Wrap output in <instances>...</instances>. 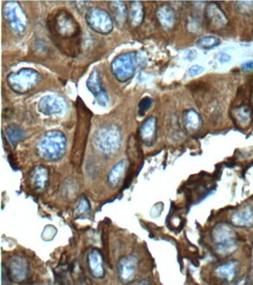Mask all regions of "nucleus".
<instances>
[{
    "label": "nucleus",
    "instance_id": "nucleus-2",
    "mask_svg": "<svg viewBox=\"0 0 253 285\" xmlns=\"http://www.w3.org/2000/svg\"><path fill=\"white\" fill-rule=\"evenodd\" d=\"M66 137L61 131L50 130L38 141L36 152L43 160L54 162L63 158L66 151Z\"/></svg>",
    "mask_w": 253,
    "mask_h": 285
},
{
    "label": "nucleus",
    "instance_id": "nucleus-3",
    "mask_svg": "<svg viewBox=\"0 0 253 285\" xmlns=\"http://www.w3.org/2000/svg\"><path fill=\"white\" fill-rule=\"evenodd\" d=\"M121 143V132L115 125L103 127L95 135V146L100 152L106 155L116 153Z\"/></svg>",
    "mask_w": 253,
    "mask_h": 285
},
{
    "label": "nucleus",
    "instance_id": "nucleus-17",
    "mask_svg": "<svg viewBox=\"0 0 253 285\" xmlns=\"http://www.w3.org/2000/svg\"><path fill=\"white\" fill-rule=\"evenodd\" d=\"M109 9L113 20L118 26H124L128 22L129 9L124 2H109Z\"/></svg>",
    "mask_w": 253,
    "mask_h": 285
},
{
    "label": "nucleus",
    "instance_id": "nucleus-6",
    "mask_svg": "<svg viewBox=\"0 0 253 285\" xmlns=\"http://www.w3.org/2000/svg\"><path fill=\"white\" fill-rule=\"evenodd\" d=\"M3 15L13 32L18 36L25 34L28 21L26 14L22 10L20 3L14 1L5 3L3 8Z\"/></svg>",
    "mask_w": 253,
    "mask_h": 285
},
{
    "label": "nucleus",
    "instance_id": "nucleus-33",
    "mask_svg": "<svg viewBox=\"0 0 253 285\" xmlns=\"http://www.w3.org/2000/svg\"><path fill=\"white\" fill-rule=\"evenodd\" d=\"M241 68L245 71H253V60H248L241 64Z\"/></svg>",
    "mask_w": 253,
    "mask_h": 285
},
{
    "label": "nucleus",
    "instance_id": "nucleus-32",
    "mask_svg": "<svg viewBox=\"0 0 253 285\" xmlns=\"http://www.w3.org/2000/svg\"><path fill=\"white\" fill-rule=\"evenodd\" d=\"M11 281L10 278H9V275H8L7 272H6V267L4 265L3 266V274H2V284L3 285H10Z\"/></svg>",
    "mask_w": 253,
    "mask_h": 285
},
{
    "label": "nucleus",
    "instance_id": "nucleus-28",
    "mask_svg": "<svg viewBox=\"0 0 253 285\" xmlns=\"http://www.w3.org/2000/svg\"><path fill=\"white\" fill-rule=\"evenodd\" d=\"M90 210V205L87 197L82 196L78 200L75 208V213L77 215H83L88 213Z\"/></svg>",
    "mask_w": 253,
    "mask_h": 285
},
{
    "label": "nucleus",
    "instance_id": "nucleus-24",
    "mask_svg": "<svg viewBox=\"0 0 253 285\" xmlns=\"http://www.w3.org/2000/svg\"><path fill=\"white\" fill-rule=\"evenodd\" d=\"M184 123L188 130L196 131L201 126L202 121L198 113L195 110L190 109L184 114Z\"/></svg>",
    "mask_w": 253,
    "mask_h": 285
},
{
    "label": "nucleus",
    "instance_id": "nucleus-36",
    "mask_svg": "<svg viewBox=\"0 0 253 285\" xmlns=\"http://www.w3.org/2000/svg\"><path fill=\"white\" fill-rule=\"evenodd\" d=\"M135 285H150V283H149V281H148V280L143 279L138 281V282Z\"/></svg>",
    "mask_w": 253,
    "mask_h": 285
},
{
    "label": "nucleus",
    "instance_id": "nucleus-4",
    "mask_svg": "<svg viewBox=\"0 0 253 285\" xmlns=\"http://www.w3.org/2000/svg\"><path fill=\"white\" fill-rule=\"evenodd\" d=\"M138 65V57L136 52L121 54L111 63V73L118 82L126 83L135 76Z\"/></svg>",
    "mask_w": 253,
    "mask_h": 285
},
{
    "label": "nucleus",
    "instance_id": "nucleus-15",
    "mask_svg": "<svg viewBox=\"0 0 253 285\" xmlns=\"http://www.w3.org/2000/svg\"><path fill=\"white\" fill-rule=\"evenodd\" d=\"M232 225L241 228L253 226V208L250 205H243L237 209L231 216Z\"/></svg>",
    "mask_w": 253,
    "mask_h": 285
},
{
    "label": "nucleus",
    "instance_id": "nucleus-16",
    "mask_svg": "<svg viewBox=\"0 0 253 285\" xmlns=\"http://www.w3.org/2000/svg\"><path fill=\"white\" fill-rule=\"evenodd\" d=\"M88 265L91 274L95 278H103L106 274L103 257L98 249H93L88 256Z\"/></svg>",
    "mask_w": 253,
    "mask_h": 285
},
{
    "label": "nucleus",
    "instance_id": "nucleus-26",
    "mask_svg": "<svg viewBox=\"0 0 253 285\" xmlns=\"http://www.w3.org/2000/svg\"><path fill=\"white\" fill-rule=\"evenodd\" d=\"M235 116L240 124L246 125L251 119L250 109L246 106H241L235 110Z\"/></svg>",
    "mask_w": 253,
    "mask_h": 285
},
{
    "label": "nucleus",
    "instance_id": "nucleus-29",
    "mask_svg": "<svg viewBox=\"0 0 253 285\" xmlns=\"http://www.w3.org/2000/svg\"><path fill=\"white\" fill-rule=\"evenodd\" d=\"M153 100L149 97H145L141 99L138 105V114L140 116H143L152 107Z\"/></svg>",
    "mask_w": 253,
    "mask_h": 285
},
{
    "label": "nucleus",
    "instance_id": "nucleus-31",
    "mask_svg": "<svg viewBox=\"0 0 253 285\" xmlns=\"http://www.w3.org/2000/svg\"><path fill=\"white\" fill-rule=\"evenodd\" d=\"M203 71H204V68L203 66L195 65V66H192L189 68V75L192 77H196V76L202 74Z\"/></svg>",
    "mask_w": 253,
    "mask_h": 285
},
{
    "label": "nucleus",
    "instance_id": "nucleus-25",
    "mask_svg": "<svg viewBox=\"0 0 253 285\" xmlns=\"http://www.w3.org/2000/svg\"><path fill=\"white\" fill-rule=\"evenodd\" d=\"M221 44L220 39L215 36H203L197 41V46L201 49L209 50V49H214L216 46H219Z\"/></svg>",
    "mask_w": 253,
    "mask_h": 285
},
{
    "label": "nucleus",
    "instance_id": "nucleus-23",
    "mask_svg": "<svg viewBox=\"0 0 253 285\" xmlns=\"http://www.w3.org/2000/svg\"><path fill=\"white\" fill-rule=\"evenodd\" d=\"M6 135L8 140L13 146L22 141L25 136V132L20 126L17 124H10L6 128Z\"/></svg>",
    "mask_w": 253,
    "mask_h": 285
},
{
    "label": "nucleus",
    "instance_id": "nucleus-30",
    "mask_svg": "<svg viewBox=\"0 0 253 285\" xmlns=\"http://www.w3.org/2000/svg\"><path fill=\"white\" fill-rule=\"evenodd\" d=\"M56 233H57V230L55 227L49 225L45 228L44 232H43L42 238L45 241H50L55 237Z\"/></svg>",
    "mask_w": 253,
    "mask_h": 285
},
{
    "label": "nucleus",
    "instance_id": "nucleus-8",
    "mask_svg": "<svg viewBox=\"0 0 253 285\" xmlns=\"http://www.w3.org/2000/svg\"><path fill=\"white\" fill-rule=\"evenodd\" d=\"M86 21L92 31L100 34H109L114 28V20L111 14L100 8L89 9L86 14Z\"/></svg>",
    "mask_w": 253,
    "mask_h": 285
},
{
    "label": "nucleus",
    "instance_id": "nucleus-14",
    "mask_svg": "<svg viewBox=\"0 0 253 285\" xmlns=\"http://www.w3.org/2000/svg\"><path fill=\"white\" fill-rule=\"evenodd\" d=\"M157 120L154 116L143 121L139 130V138L146 146H152L157 137Z\"/></svg>",
    "mask_w": 253,
    "mask_h": 285
},
{
    "label": "nucleus",
    "instance_id": "nucleus-34",
    "mask_svg": "<svg viewBox=\"0 0 253 285\" xmlns=\"http://www.w3.org/2000/svg\"><path fill=\"white\" fill-rule=\"evenodd\" d=\"M231 60V56L227 53H221L219 55V61L221 63H228Z\"/></svg>",
    "mask_w": 253,
    "mask_h": 285
},
{
    "label": "nucleus",
    "instance_id": "nucleus-13",
    "mask_svg": "<svg viewBox=\"0 0 253 285\" xmlns=\"http://www.w3.org/2000/svg\"><path fill=\"white\" fill-rule=\"evenodd\" d=\"M205 17L212 28L221 29L228 23L227 16L216 3H209L205 11Z\"/></svg>",
    "mask_w": 253,
    "mask_h": 285
},
{
    "label": "nucleus",
    "instance_id": "nucleus-11",
    "mask_svg": "<svg viewBox=\"0 0 253 285\" xmlns=\"http://www.w3.org/2000/svg\"><path fill=\"white\" fill-rule=\"evenodd\" d=\"M66 103L64 99L58 95H46L39 100L38 110L46 116L57 115L63 112Z\"/></svg>",
    "mask_w": 253,
    "mask_h": 285
},
{
    "label": "nucleus",
    "instance_id": "nucleus-35",
    "mask_svg": "<svg viewBox=\"0 0 253 285\" xmlns=\"http://www.w3.org/2000/svg\"><path fill=\"white\" fill-rule=\"evenodd\" d=\"M197 56H198V54H197L196 51L189 50L187 53H186L185 59L186 60H189V61H192V60L196 58Z\"/></svg>",
    "mask_w": 253,
    "mask_h": 285
},
{
    "label": "nucleus",
    "instance_id": "nucleus-1",
    "mask_svg": "<svg viewBox=\"0 0 253 285\" xmlns=\"http://www.w3.org/2000/svg\"><path fill=\"white\" fill-rule=\"evenodd\" d=\"M47 28L52 40L65 55L76 57L81 48V28L69 11L58 9L47 17Z\"/></svg>",
    "mask_w": 253,
    "mask_h": 285
},
{
    "label": "nucleus",
    "instance_id": "nucleus-20",
    "mask_svg": "<svg viewBox=\"0 0 253 285\" xmlns=\"http://www.w3.org/2000/svg\"><path fill=\"white\" fill-rule=\"evenodd\" d=\"M128 22L133 28H138L144 20L145 10L142 2H132L129 9Z\"/></svg>",
    "mask_w": 253,
    "mask_h": 285
},
{
    "label": "nucleus",
    "instance_id": "nucleus-22",
    "mask_svg": "<svg viewBox=\"0 0 253 285\" xmlns=\"http://www.w3.org/2000/svg\"><path fill=\"white\" fill-rule=\"evenodd\" d=\"M239 270V263L238 261L231 260L221 264L217 269L216 273L221 278L232 281Z\"/></svg>",
    "mask_w": 253,
    "mask_h": 285
},
{
    "label": "nucleus",
    "instance_id": "nucleus-9",
    "mask_svg": "<svg viewBox=\"0 0 253 285\" xmlns=\"http://www.w3.org/2000/svg\"><path fill=\"white\" fill-rule=\"evenodd\" d=\"M6 269L11 281L20 284L23 282L28 276L29 264L25 258L14 256L8 259Z\"/></svg>",
    "mask_w": 253,
    "mask_h": 285
},
{
    "label": "nucleus",
    "instance_id": "nucleus-19",
    "mask_svg": "<svg viewBox=\"0 0 253 285\" xmlns=\"http://www.w3.org/2000/svg\"><path fill=\"white\" fill-rule=\"evenodd\" d=\"M157 18L162 28L170 30L176 23V13L168 5H163L157 9Z\"/></svg>",
    "mask_w": 253,
    "mask_h": 285
},
{
    "label": "nucleus",
    "instance_id": "nucleus-10",
    "mask_svg": "<svg viewBox=\"0 0 253 285\" xmlns=\"http://www.w3.org/2000/svg\"><path fill=\"white\" fill-rule=\"evenodd\" d=\"M138 257L135 255H127L120 258L118 262V275L122 284H128L133 281L138 270Z\"/></svg>",
    "mask_w": 253,
    "mask_h": 285
},
{
    "label": "nucleus",
    "instance_id": "nucleus-18",
    "mask_svg": "<svg viewBox=\"0 0 253 285\" xmlns=\"http://www.w3.org/2000/svg\"><path fill=\"white\" fill-rule=\"evenodd\" d=\"M49 170L44 166H37L30 173L31 185L36 190H43L49 182Z\"/></svg>",
    "mask_w": 253,
    "mask_h": 285
},
{
    "label": "nucleus",
    "instance_id": "nucleus-37",
    "mask_svg": "<svg viewBox=\"0 0 253 285\" xmlns=\"http://www.w3.org/2000/svg\"><path fill=\"white\" fill-rule=\"evenodd\" d=\"M28 285H36V284H28Z\"/></svg>",
    "mask_w": 253,
    "mask_h": 285
},
{
    "label": "nucleus",
    "instance_id": "nucleus-7",
    "mask_svg": "<svg viewBox=\"0 0 253 285\" xmlns=\"http://www.w3.org/2000/svg\"><path fill=\"white\" fill-rule=\"evenodd\" d=\"M216 251L221 255L230 254L236 248L235 234L231 226L225 223L216 224L212 230Z\"/></svg>",
    "mask_w": 253,
    "mask_h": 285
},
{
    "label": "nucleus",
    "instance_id": "nucleus-5",
    "mask_svg": "<svg viewBox=\"0 0 253 285\" xmlns=\"http://www.w3.org/2000/svg\"><path fill=\"white\" fill-rule=\"evenodd\" d=\"M40 74L32 68H25L11 73L7 77V84L11 90L20 95L28 93L37 86Z\"/></svg>",
    "mask_w": 253,
    "mask_h": 285
},
{
    "label": "nucleus",
    "instance_id": "nucleus-12",
    "mask_svg": "<svg viewBox=\"0 0 253 285\" xmlns=\"http://www.w3.org/2000/svg\"><path fill=\"white\" fill-rule=\"evenodd\" d=\"M87 87L94 95L100 106H105L109 103V97L102 85V80L98 70H94L87 79Z\"/></svg>",
    "mask_w": 253,
    "mask_h": 285
},
{
    "label": "nucleus",
    "instance_id": "nucleus-27",
    "mask_svg": "<svg viewBox=\"0 0 253 285\" xmlns=\"http://www.w3.org/2000/svg\"><path fill=\"white\" fill-rule=\"evenodd\" d=\"M236 9L243 15H250L253 13V1L238 2Z\"/></svg>",
    "mask_w": 253,
    "mask_h": 285
},
{
    "label": "nucleus",
    "instance_id": "nucleus-21",
    "mask_svg": "<svg viewBox=\"0 0 253 285\" xmlns=\"http://www.w3.org/2000/svg\"><path fill=\"white\" fill-rule=\"evenodd\" d=\"M127 167V161L125 160H122L118 162L109 173L108 176V184L111 188L117 187L121 181L122 177L125 174V170Z\"/></svg>",
    "mask_w": 253,
    "mask_h": 285
}]
</instances>
